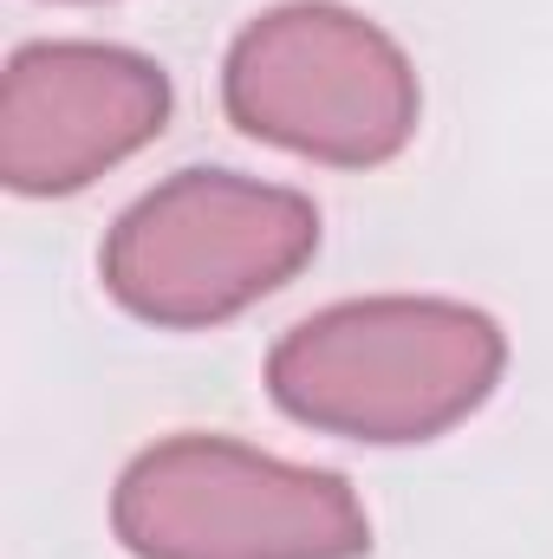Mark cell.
<instances>
[{
	"label": "cell",
	"instance_id": "1",
	"mask_svg": "<svg viewBox=\"0 0 553 559\" xmlns=\"http://www.w3.org/2000/svg\"><path fill=\"white\" fill-rule=\"evenodd\" d=\"M508 338L456 299H345L268 352V391L293 423L352 442H430L482 411Z\"/></svg>",
	"mask_w": 553,
	"mask_h": 559
},
{
	"label": "cell",
	"instance_id": "4",
	"mask_svg": "<svg viewBox=\"0 0 553 559\" xmlns=\"http://www.w3.org/2000/svg\"><path fill=\"white\" fill-rule=\"evenodd\" d=\"M222 105L248 138L313 163L372 169L416 138L423 92L385 26L332 0H293L228 46Z\"/></svg>",
	"mask_w": 553,
	"mask_h": 559
},
{
	"label": "cell",
	"instance_id": "5",
	"mask_svg": "<svg viewBox=\"0 0 553 559\" xmlns=\"http://www.w3.org/2000/svg\"><path fill=\"white\" fill-rule=\"evenodd\" d=\"M169 124V79L92 39L20 46L0 92V176L13 195H72Z\"/></svg>",
	"mask_w": 553,
	"mask_h": 559
},
{
	"label": "cell",
	"instance_id": "3",
	"mask_svg": "<svg viewBox=\"0 0 553 559\" xmlns=\"http://www.w3.org/2000/svg\"><path fill=\"white\" fill-rule=\"evenodd\" d=\"M111 527L138 559H358L372 521L345 475L299 468L228 436L143 449L111 495Z\"/></svg>",
	"mask_w": 553,
	"mask_h": 559
},
{
	"label": "cell",
	"instance_id": "2",
	"mask_svg": "<svg viewBox=\"0 0 553 559\" xmlns=\"http://www.w3.org/2000/svg\"><path fill=\"white\" fill-rule=\"evenodd\" d=\"M319 248V209L299 189L235 169H183L138 195L105 235V293L150 325H222L299 274Z\"/></svg>",
	"mask_w": 553,
	"mask_h": 559
}]
</instances>
